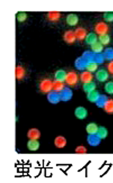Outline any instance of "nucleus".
<instances>
[{
	"label": "nucleus",
	"instance_id": "nucleus-1",
	"mask_svg": "<svg viewBox=\"0 0 113 183\" xmlns=\"http://www.w3.org/2000/svg\"><path fill=\"white\" fill-rule=\"evenodd\" d=\"M53 81L49 79H43L39 84V89L43 93H49L53 90Z\"/></svg>",
	"mask_w": 113,
	"mask_h": 183
},
{
	"label": "nucleus",
	"instance_id": "nucleus-2",
	"mask_svg": "<svg viewBox=\"0 0 113 183\" xmlns=\"http://www.w3.org/2000/svg\"><path fill=\"white\" fill-rule=\"evenodd\" d=\"M79 77L78 74L75 72L71 71L66 74L64 82L70 86H74L78 83Z\"/></svg>",
	"mask_w": 113,
	"mask_h": 183
},
{
	"label": "nucleus",
	"instance_id": "nucleus-3",
	"mask_svg": "<svg viewBox=\"0 0 113 183\" xmlns=\"http://www.w3.org/2000/svg\"><path fill=\"white\" fill-rule=\"evenodd\" d=\"M109 29L108 25L106 23L103 22H98L95 27V31L98 35L107 33Z\"/></svg>",
	"mask_w": 113,
	"mask_h": 183
},
{
	"label": "nucleus",
	"instance_id": "nucleus-4",
	"mask_svg": "<svg viewBox=\"0 0 113 183\" xmlns=\"http://www.w3.org/2000/svg\"><path fill=\"white\" fill-rule=\"evenodd\" d=\"M64 40L66 43L72 44L77 40L74 32L72 30H68L64 33L63 37Z\"/></svg>",
	"mask_w": 113,
	"mask_h": 183
},
{
	"label": "nucleus",
	"instance_id": "nucleus-5",
	"mask_svg": "<svg viewBox=\"0 0 113 183\" xmlns=\"http://www.w3.org/2000/svg\"><path fill=\"white\" fill-rule=\"evenodd\" d=\"M66 21L67 24L69 26H74L78 24L79 18L76 14H69L66 16Z\"/></svg>",
	"mask_w": 113,
	"mask_h": 183
},
{
	"label": "nucleus",
	"instance_id": "nucleus-6",
	"mask_svg": "<svg viewBox=\"0 0 113 183\" xmlns=\"http://www.w3.org/2000/svg\"><path fill=\"white\" fill-rule=\"evenodd\" d=\"M74 32L77 40H85L87 34V30L85 28L82 27L77 28Z\"/></svg>",
	"mask_w": 113,
	"mask_h": 183
},
{
	"label": "nucleus",
	"instance_id": "nucleus-7",
	"mask_svg": "<svg viewBox=\"0 0 113 183\" xmlns=\"http://www.w3.org/2000/svg\"><path fill=\"white\" fill-rule=\"evenodd\" d=\"M96 78L98 81L101 82H104L107 80L109 78V74L106 70L104 69H100L97 71Z\"/></svg>",
	"mask_w": 113,
	"mask_h": 183
},
{
	"label": "nucleus",
	"instance_id": "nucleus-8",
	"mask_svg": "<svg viewBox=\"0 0 113 183\" xmlns=\"http://www.w3.org/2000/svg\"><path fill=\"white\" fill-rule=\"evenodd\" d=\"M96 134L89 135L88 136L87 141L91 146H97L99 145L101 142V139H100L97 134Z\"/></svg>",
	"mask_w": 113,
	"mask_h": 183
},
{
	"label": "nucleus",
	"instance_id": "nucleus-9",
	"mask_svg": "<svg viewBox=\"0 0 113 183\" xmlns=\"http://www.w3.org/2000/svg\"><path fill=\"white\" fill-rule=\"evenodd\" d=\"M40 131L35 128L30 129L27 133L28 137L30 140H37L40 137Z\"/></svg>",
	"mask_w": 113,
	"mask_h": 183
},
{
	"label": "nucleus",
	"instance_id": "nucleus-10",
	"mask_svg": "<svg viewBox=\"0 0 113 183\" xmlns=\"http://www.w3.org/2000/svg\"><path fill=\"white\" fill-rule=\"evenodd\" d=\"M93 77L92 73L86 71L81 74L80 78L81 81L83 83H85L92 81Z\"/></svg>",
	"mask_w": 113,
	"mask_h": 183
},
{
	"label": "nucleus",
	"instance_id": "nucleus-11",
	"mask_svg": "<svg viewBox=\"0 0 113 183\" xmlns=\"http://www.w3.org/2000/svg\"><path fill=\"white\" fill-rule=\"evenodd\" d=\"M65 84L64 82L56 80L53 81V90L56 92H60L65 89Z\"/></svg>",
	"mask_w": 113,
	"mask_h": 183
},
{
	"label": "nucleus",
	"instance_id": "nucleus-12",
	"mask_svg": "<svg viewBox=\"0 0 113 183\" xmlns=\"http://www.w3.org/2000/svg\"><path fill=\"white\" fill-rule=\"evenodd\" d=\"M85 42L89 45H91L98 41V37L96 33H87L85 39Z\"/></svg>",
	"mask_w": 113,
	"mask_h": 183
},
{
	"label": "nucleus",
	"instance_id": "nucleus-13",
	"mask_svg": "<svg viewBox=\"0 0 113 183\" xmlns=\"http://www.w3.org/2000/svg\"><path fill=\"white\" fill-rule=\"evenodd\" d=\"M26 75V70L21 65H18L15 68V76L18 80L24 79Z\"/></svg>",
	"mask_w": 113,
	"mask_h": 183
},
{
	"label": "nucleus",
	"instance_id": "nucleus-14",
	"mask_svg": "<svg viewBox=\"0 0 113 183\" xmlns=\"http://www.w3.org/2000/svg\"><path fill=\"white\" fill-rule=\"evenodd\" d=\"M75 116L80 119H83L87 116V112L85 108L78 107L76 108L75 111Z\"/></svg>",
	"mask_w": 113,
	"mask_h": 183
},
{
	"label": "nucleus",
	"instance_id": "nucleus-15",
	"mask_svg": "<svg viewBox=\"0 0 113 183\" xmlns=\"http://www.w3.org/2000/svg\"><path fill=\"white\" fill-rule=\"evenodd\" d=\"M66 143V138L62 136H57L54 140L55 146L59 148H63L65 146Z\"/></svg>",
	"mask_w": 113,
	"mask_h": 183
},
{
	"label": "nucleus",
	"instance_id": "nucleus-16",
	"mask_svg": "<svg viewBox=\"0 0 113 183\" xmlns=\"http://www.w3.org/2000/svg\"><path fill=\"white\" fill-rule=\"evenodd\" d=\"M61 14L58 11H50L47 14V18L50 21L55 22L58 21L61 17Z\"/></svg>",
	"mask_w": 113,
	"mask_h": 183
},
{
	"label": "nucleus",
	"instance_id": "nucleus-17",
	"mask_svg": "<svg viewBox=\"0 0 113 183\" xmlns=\"http://www.w3.org/2000/svg\"><path fill=\"white\" fill-rule=\"evenodd\" d=\"M40 146L39 142L36 140H30L28 142L27 147L29 150L31 151H36L39 149Z\"/></svg>",
	"mask_w": 113,
	"mask_h": 183
},
{
	"label": "nucleus",
	"instance_id": "nucleus-18",
	"mask_svg": "<svg viewBox=\"0 0 113 183\" xmlns=\"http://www.w3.org/2000/svg\"><path fill=\"white\" fill-rule=\"evenodd\" d=\"M67 73L63 70H59L55 72L54 74L55 80L57 81L64 82L65 81Z\"/></svg>",
	"mask_w": 113,
	"mask_h": 183
},
{
	"label": "nucleus",
	"instance_id": "nucleus-19",
	"mask_svg": "<svg viewBox=\"0 0 113 183\" xmlns=\"http://www.w3.org/2000/svg\"><path fill=\"white\" fill-rule=\"evenodd\" d=\"M98 42L104 45L108 44L111 42V37L107 33L98 35Z\"/></svg>",
	"mask_w": 113,
	"mask_h": 183
},
{
	"label": "nucleus",
	"instance_id": "nucleus-20",
	"mask_svg": "<svg viewBox=\"0 0 113 183\" xmlns=\"http://www.w3.org/2000/svg\"><path fill=\"white\" fill-rule=\"evenodd\" d=\"M98 129L97 126L94 123H89L86 127V130L89 135L97 134Z\"/></svg>",
	"mask_w": 113,
	"mask_h": 183
},
{
	"label": "nucleus",
	"instance_id": "nucleus-21",
	"mask_svg": "<svg viewBox=\"0 0 113 183\" xmlns=\"http://www.w3.org/2000/svg\"><path fill=\"white\" fill-rule=\"evenodd\" d=\"M96 87V85L92 81L90 82L83 83V88L84 91L88 93L95 90Z\"/></svg>",
	"mask_w": 113,
	"mask_h": 183
},
{
	"label": "nucleus",
	"instance_id": "nucleus-22",
	"mask_svg": "<svg viewBox=\"0 0 113 183\" xmlns=\"http://www.w3.org/2000/svg\"><path fill=\"white\" fill-rule=\"evenodd\" d=\"M91 49L94 52H101L103 49V45L98 41L91 45Z\"/></svg>",
	"mask_w": 113,
	"mask_h": 183
},
{
	"label": "nucleus",
	"instance_id": "nucleus-23",
	"mask_svg": "<svg viewBox=\"0 0 113 183\" xmlns=\"http://www.w3.org/2000/svg\"><path fill=\"white\" fill-rule=\"evenodd\" d=\"M98 65L96 62L89 61L86 65V69L87 71L91 73L94 72L97 70Z\"/></svg>",
	"mask_w": 113,
	"mask_h": 183
},
{
	"label": "nucleus",
	"instance_id": "nucleus-24",
	"mask_svg": "<svg viewBox=\"0 0 113 183\" xmlns=\"http://www.w3.org/2000/svg\"><path fill=\"white\" fill-rule=\"evenodd\" d=\"M104 109L107 113H113V100L109 99L106 101L104 106Z\"/></svg>",
	"mask_w": 113,
	"mask_h": 183
},
{
	"label": "nucleus",
	"instance_id": "nucleus-25",
	"mask_svg": "<svg viewBox=\"0 0 113 183\" xmlns=\"http://www.w3.org/2000/svg\"><path fill=\"white\" fill-rule=\"evenodd\" d=\"M87 98L91 102H97V101L99 99V94L96 91H93L90 93H88L87 95Z\"/></svg>",
	"mask_w": 113,
	"mask_h": 183
},
{
	"label": "nucleus",
	"instance_id": "nucleus-26",
	"mask_svg": "<svg viewBox=\"0 0 113 183\" xmlns=\"http://www.w3.org/2000/svg\"><path fill=\"white\" fill-rule=\"evenodd\" d=\"M107 134L106 129L103 127L98 128L97 132V135L100 139H103L106 137Z\"/></svg>",
	"mask_w": 113,
	"mask_h": 183
},
{
	"label": "nucleus",
	"instance_id": "nucleus-27",
	"mask_svg": "<svg viewBox=\"0 0 113 183\" xmlns=\"http://www.w3.org/2000/svg\"><path fill=\"white\" fill-rule=\"evenodd\" d=\"M27 17V15L26 12H19L17 14V19L19 22H24L26 20Z\"/></svg>",
	"mask_w": 113,
	"mask_h": 183
},
{
	"label": "nucleus",
	"instance_id": "nucleus-28",
	"mask_svg": "<svg viewBox=\"0 0 113 183\" xmlns=\"http://www.w3.org/2000/svg\"><path fill=\"white\" fill-rule=\"evenodd\" d=\"M103 19L106 22H113V12H106L104 14Z\"/></svg>",
	"mask_w": 113,
	"mask_h": 183
},
{
	"label": "nucleus",
	"instance_id": "nucleus-29",
	"mask_svg": "<svg viewBox=\"0 0 113 183\" xmlns=\"http://www.w3.org/2000/svg\"><path fill=\"white\" fill-rule=\"evenodd\" d=\"M105 90L107 93L110 94H113V82L110 81L107 82L105 86Z\"/></svg>",
	"mask_w": 113,
	"mask_h": 183
},
{
	"label": "nucleus",
	"instance_id": "nucleus-30",
	"mask_svg": "<svg viewBox=\"0 0 113 183\" xmlns=\"http://www.w3.org/2000/svg\"><path fill=\"white\" fill-rule=\"evenodd\" d=\"M75 151L78 154H85L87 153V150L85 147L80 145L77 147L75 149Z\"/></svg>",
	"mask_w": 113,
	"mask_h": 183
},
{
	"label": "nucleus",
	"instance_id": "nucleus-31",
	"mask_svg": "<svg viewBox=\"0 0 113 183\" xmlns=\"http://www.w3.org/2000/svg\"><path fill=\"white\" fill-rule=\"evenodd\" d=\"M107 70L111 74H113V61H111L107 65Z\"/></svg>",
	"mask_w": 113,
	"mask_h": 183
}]
</instances>
